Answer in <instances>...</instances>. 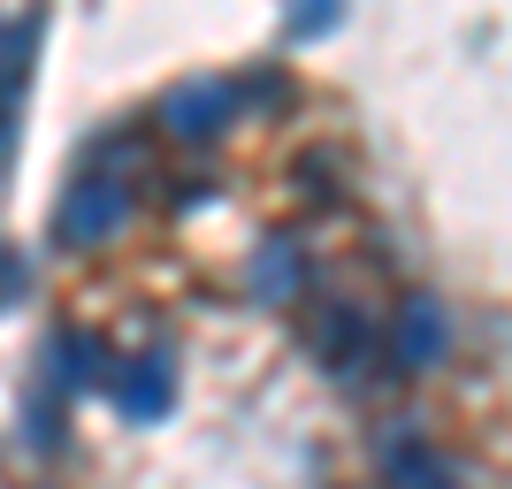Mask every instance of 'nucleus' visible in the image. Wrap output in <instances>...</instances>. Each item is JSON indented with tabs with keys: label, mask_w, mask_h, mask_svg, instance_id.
Masks as SVG:
<instances>
[{
	"label": "nucleus",
	"mask_w": 512,
	"mask_h": 489,
	"mask_svg": "<svg viewBox=\"0 0 512 489\" xmlns=\"http://www.w3.org/2000/svg\"><path fill=\"white\" fill-rule=\"evenodd\" d=\"M115 222H123V184L115 176H77V192L54 214L62 245H100V237H115Z\"/></svg>",
	"instance_id": "nucleus-1"
},
{
	"label": "nucleus",
	"mask_w": 512,
	"mask_h": 489,
	"mask_svg": "<svg viewBox=\"0 0 512 489\" xmlns=\"http://www.w3.org/2000/svg\"><path fill=\"white\" fill-rule=\"evenodd\" d=\"M253 291L260 298H291L299 291V245H268V253L253 260Z\"/></svg>",
	"instance_id": "nucleus-7"
},
{
	"label": "nucleus",
	"mask_w": 512,
	"mask_h": 489,
	"mask_svg": "<svg viewBox=\"0 0 512 489\" xmlns=\"http://www.w3.org/2000/svg\"><path fill=\"white\" fill-rule=\"evenodd\" d=\"M444 344H451L444 306L436 298H406V314H398V367H436Z\"/></svg>",
	"instance_id": "nucleus-6"
},
{
	"label": "nucleus",
	"mask_w": 512,
	"mask_h": 489,
	"mask_svg": "<svg viewBox=\"0 0 512 489\" xmlns=\"http://www.w3.org/2000/svg\"><path fill=\"white\" fill-rule=\"evenodd\" d=\"M62 383H92V375H100V344H92V337H69L62 344Z\"/></svg>",
	"instance_id": "nucleus-9"
},
{
	"label": "nucleus",
	"mask_w": 512,
	"mask_h": 489,
	"mask_svg": "<svg viewBox=\"0 0 512 489\" xmlns=\"http://www.w3.org/2000/svg\"><path fill=\"white\" fill-rule=\"evenodd\" d=\"M161 123H169L176 138H214L222 123H237V92L222 85V77H199V85H176L169 100H161Z\"/></svg>",
	"instance_id": "nucleus-2"
},
{
	"label": "nucleus",
	"mask_w": 512,
	"mask_h": 489,
	"mask_svg": "<svg viewBox=\"0 0 512 489\" xmlns=\"http://www.w3.org/2000/svg\"><path fill=\"white\" fill-rule=\"evenodd\" d=\"M344 0H291V39H321V31H337Z\"/></svg>",
	"instance_id": "nucleus-8"
},
{
	"label": "nucleus",
	"mask_w": 512,
	"mask_h": 489,
	"mask_svg": "<svg viewBox=\"0 0 512 489\" xmlns=\"http://www.w3.org/2000/svg\"><path fill=\"white\" fill-rule=\"evenodd\" d=\"M314 352H321V367H329V375H352V367L367 360V321H360V306H321Z\"/></svg>",
	"instance_id": "nucleus-5"
},
{
	"label": "nucleus",
	"mask_w": 512,
	"mask_h": 489,
	"mask_svg": "<svg viewBox=\"0 0 512 489\" xmlns=\"http://www.w3.org/2000/svg\"><path fill=\"white\" fill-rule=\"evenodd\" d=\"M383 474H390V489H451V467L413 436V428H390L383 436Z\"/></svg>",
	"instance_id": "nucleus-4"
},
{
	"label": "nucleus",
	"mask_w": 512,
	"mask_h": 489,
	"mask_svg": "<svg viewBox=\"0 0 512 489\" xmlns=\"http://www.w3.org/2000/svg\"><path fill=\"white\" fill-rule=\"evenodd\" d=\"M169 398H176V367L161 360V352L115 367V405H123L130 421H161V413H169Z\"/></svg>",
	"instance_id": "nucleus-3"
}]
</instances>
